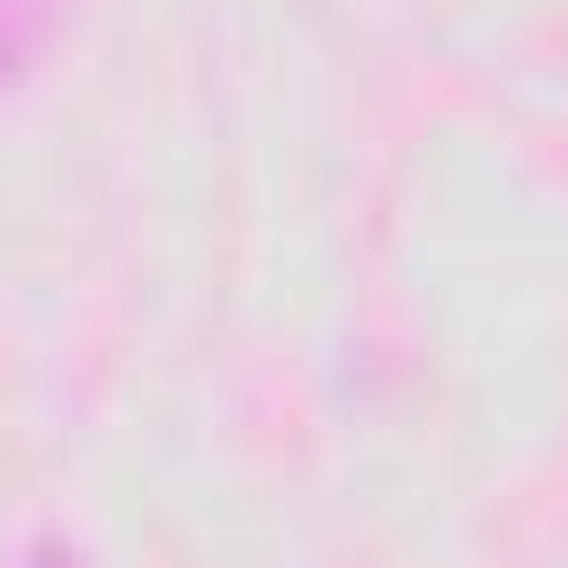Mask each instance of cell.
I'll use <instances>...</instances> for the list:
<instances>
[{
    "label": "cell",
    "mask_w": 568,
    "mask_h": 568,
    "mask_svg": "<svg viewBox=\"0 0 568 568\" xmlns=\"http://www.w3.org/2000/svg\"><path fill=\"white\" fill-rule=\"evenodd\" d=\"M62 18H71V0H0V89L44 62V44L62 36Z\"/></svg>",
    "instance_id": "obj_1"
}]
</instances>
